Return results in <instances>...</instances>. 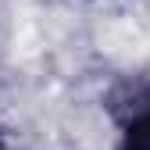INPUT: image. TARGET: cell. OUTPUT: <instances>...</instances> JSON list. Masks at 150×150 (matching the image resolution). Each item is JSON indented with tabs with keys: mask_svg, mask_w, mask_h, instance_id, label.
<instances>
[{
	"mask_svg": "<svg viewBox=\"0 0 150 150\" xmlns=\"http://www.w3.org/2000/svg\"><path fill=\"white\" fill-rule=\"evenodd\" d=\"M118 150H150V86L125 100L118 122Z\"/></svg>",
	"mask_w": 150,
	"mask_h": 150,
	"instance_id": "1",
	"label": "cell"
},
{
	"mask_svg": "<svg viewBox=\"0 0 150 150\" xmlns=\"http://www.w3.org/2000/svg\"><path fill=\"white\" fill-rule=\"evenodd\" d=\"M0 150H7V143H4V136H0Z\"/></svg>",
	"mask_w": 150,
	"mask_h": 150,
	"instance_id": "2",
	"label": "cell"
}]
</instances>
